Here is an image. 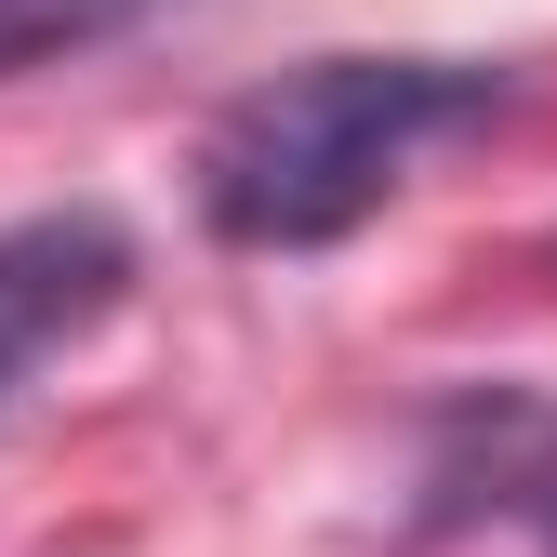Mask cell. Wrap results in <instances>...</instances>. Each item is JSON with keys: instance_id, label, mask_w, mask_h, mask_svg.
<instances>
[{"instance_id": "5", "label": "cell", "mask_w": 557, "mask_h": 557, "mask_svg": "<svg viewBox=\"0 0 557 557\" xmlns=\"http://www.w3.org/2000/svg\"><path fill=\"white\" fill-rule=\"evenodd\" d=\"M544 544H557V505H544Z\"/></svg>"}, {"instance_id": "1", "label": "cell", "mask_w": 557, "mask_h": 557, "mask_svg": "<svg viewBox=\"0 0 557 557\" xmlns=\"http://www.w3.org/2000/svg\"><path fill=\"white\" fill-rule=\"evenodd\" d=\"M505 107V66L465 53H319L239 94L199 147V213L226 252H332L411 186L438 133H478Z\"/></svg>"}, {"instance_id": "4", "label": "cell", "mask_w": 557, "mask_h": 557, "mask_svg": "<svg viewBox=\"0 0 557 557\" xmlns=\"http://www.w3.org/2000/svg\"><path fill=\"white\" fill-rule=\"evenodd\" d=\"M160 14L173 0H0V81H14V66H53V53H94V40H133Z\"/></svg>"}, {"instance_id": "3", "label": "cell", "mask_w": 557, "mask_h": 557, "mask_svg": "<svg viewBox=\"0 0 557 557\" xmlns=\"http://www.w3.org/2000/svg\"><path fill=\"white\" fill-rule=\"evenodd\" d=\"M492 505H557V411L531 385H465L425 411V505H411V531H465Z\"/></svg>"}, {"instance_id": "2", "label": "cell", "mask_w": 557, "mask_h": 557, "mask_svg": "<svg viewBox=\"0 0 557 557\" xmlns=\"http://www.w3.org/2000/svg\"><path fill=\"white\" fill-rule=\"evenodd\" d=\"M133 293V239L107 213H27L0 226V398H14L53 345H81Z\"/></svg>"}]
</instances>
